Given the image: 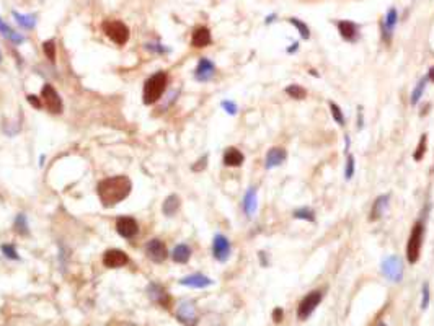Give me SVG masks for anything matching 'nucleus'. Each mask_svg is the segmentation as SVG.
<instances>
[{"label": "nucleus", "mask_w": 434, "mask_h": 326, "mask_svg": "<svg viewBox=\"0 0 434 326\" xmlns=\"http://www.w3.org/2000/svg\"><path fill=\"white\" fill-rule=\"evenodd\" d=\"M364 127V114H362V106H359V111H357V129Z\"/></svg>", "instance_id": "nucleus-44"}, {"label": "nucleus", "mask_w": 434, "mask_h": 326, "mask_svg": "<svg viewBox=\"0 0 434 326\" xmlns=\"http://www.w3.org/2000/svg\"><path fill=\"white\" fill-rule=\"evenodd\" d=\"M338 33L346 43H356L359 39V25L351 20H338L336 21Z\"/></svg>", "instance_id": "nucleus-15"}, {"label": "nucleus", "mask_w": 434, "mask_h": 326, "mask_svg": "<svg viewBox=\"0 0 434 326\" xmlns=\"http://www.w3.org/2000/svg\"><path fill=\"white\" fill-rule=\"evenodd\" d=\"M426 77H428V80H430V82H434V67H430V70H428Z\"/></svg>", "instance_id": "nucleus-47"}, {"label": "nucleus", "mask_w": 434, "mask_h": 326, "mask_svg": "<svg viewBox=\"0 0 434 326\" xmlns=\"http://www.w3.org/2000/svg\"><path fill=\"white\" fill-rule=\"evenodd\" d=\"M214 281L211 277L201 274V272H195V274H190V276H185L180 279V286H186V287H191V289H204L211 286Z\"/></svg>", "instance_id": "nucleus-21"}, {"label": "nucleus", "mask_w": 434, "mask_h": 326, "mask_svg": "<svg viewBox=\"0 0 434 326\" xmlns=\"http://www.w3.org/2000/svg\"><path fill=\"white\" fill-rule=\"evenodd\" d=\"M309 72H310V75H312V77H320V75H319V72H317L315 69H310Z\"/></svg>", "instance_id": "nucleus-49"}, {"label": "nucleus", "mask_w": 434, "mask_h": 326, "mask_svg": "<svg viewBox=\"0 0 434 326\" xmlns=\"http://www.w3.org/2000/svg\"><path fill=\"white\" fill-rule=\"evenodd\" d=\"M41 100H43V105L46 106V109L52 114H61L64 111V103L61 95L57 93L54 85L51 84H44L43 90H41Z\"/></svg>", "instance_id": "nucleus-7"}, {"label": "nucleus", "mask_w": 434, "mask_h": 326, "mask_svg": "<svg viewBox=\"0 0 434 326\" xmlns=\"http://www.w3.org/2000/svg\"><path fill=\"white\" fill-rule=\"evenodd\" d=\"M283 320H284V310L281 307H276L273 310V323L279 325V323H283Z\"/></svg>", "instance_id": "nucleus-42"}, {"label": "nucleus", "mask_w": 434, "mask_h": 326, "mask_svg": "<svg viewBox=\"0 0 434 326\" xmlns=\"http://www.w3.org/2000/svg\"><path fill=\"white\" fill-rule=\"evenodd\" d=\"M297 51H299V43H297V41H296V43H292V44L286 49L287 54H296Z\"/></svg>", "instance_id": "nucleus-45"}, {"label": "nucleus", "mask_w": 434, "mask_h": 326, "mask_svg": "<svg viewBox=\"0 0 434 326\" xmlns=\"http://www.w3.org/2000/svg\"><path fill=\"white\" fill-rule=\"evenodd\" d=\"M220 108L230 116H235L238 112V106L235 102H232V100H224V102H220Z\"/></svg>", "instance_id": "nucleus-39"}, {"label": "nucleus", "mask_w": 434, "mask_h": 326, "mask_svg": "<svg viewBox=\"0 0 434 326\" xmlns=\"http://www.w3.org/2000/svg\"><path fill=\"white\" fill-rule=\"evenodd\" d=\"M0 34H2L5 39H8L10 43H13V44L25 43V36L20 34V33H16L11 26H8L7 23L2 20V16H0Z\"/></svg>", "instance_id": "nucleus-26"}, {"label": "nucleus", "mask_w": 434, "mask_h": 326, "mask_svg": "<svg viewBox=\"0 0 434 326\" xmlns=\"http://www.w3.org/2000/svg\"><path fill=\"white\" fill-rule=\"evenodd\" d=\"M181 207V199L178 194H170L165 198V201H163L162 204V212L165 217H175L178 214Z\"/></svg>", "instance_id": "nucleus-24"}, {"label": "nucleus", "mask_w": 434, "mask_h": 326, "mask_svg": "<svg viewBox=\"0 0 434 326\" xmlns=\"http://www.w3.org/2000/svg\"><path fill=\"white\" fill-rule=\"evenodd\" d=\"M292 217H294L296 220H306V222L314 223L315 222V211L312 209V207L304 206V207H299V209L292 212Z\"/></svg>", "instance_id": "nucleus-29"}, {"label": "nucleus", "mask_w": 434, "mask_h": 326, "mask_svg": "<svg viewBox=\"0 0 434 326\" xmlns=\"http://www.w3.org/2000/svg\"><path fill=\"white\" fill-rule=\"evenodd\" d=\"M380 271H382V274L389 281L400 282L403 279V272H405L403 261L400 259V256H397V254H390V256L384 258L382 264H380Z\"/></svg>", "instance_id": "nucleus-5"}, {"label": "nucleus", "mask_w": 434, "mask_h": 326, "mask_svg": "<svg viewBox=\"0 0 434 326\" xmlns=\"http://www.w3.org/2000/svg\"><path fill=\"white\" fill-rule=\"evenodd\" d=\"M322 299H324V292L320 289H315V290H310V292L301 300V304L297 307V318L304 322L307 320L312 313L315 312V308L320 305Z\"/></svg>", "instance_id": "nucleus-6"}, {"label": "nucleus", "mask_w": 434, "mask_h": 326, "mask_svg": "<svg viewBox=\"0 0 434 326\" xmlns=\"http://www.w3.org/2000/svg\"><path fill=\"white\" fill-rule=\"evenodd\" d=\"M178 318L181 323H185L186 326H195L196 323V310L193 302H183L178 308Z\"/></svg>", "instance_id": "nucleus-23"}, {"label": "nucleus", "mask_w": 434, "mask_h": 326, "mask_svg": "<svg viewBox=\"0 0 434 326\" xmlns=\"http://www.w3.org/2000/svg\"><path fill=\"white\" fill-rule=\"evenodd\" d=\"M145 256H147L152 263L162 264L163 261L168 258V248L165 245V241H162L160 238H152L145 243L144 246Z\"/></svg>", "instance_id": "nucleus-9"}, {"label": "nucleus", "mask_w": 434, "mask_h": 326, "mask_svg": "<svg viewBox=\"0 0 434 326\" xmlns=\"http://www.w3.org/2000/svg\"><path fill=\"white\" fill-rule=\"evenodd\" d=\"M286 160H287V152H286L284 147H271V149L266 152L265 168L266 170L278 168L286 162Z\"/></svg>", "instance_id": "nucleus-17"}, {"label": "nucleus", "mask_w": 434, "mask_h": 326, "mask_svg": "<svg viewBox=\"0 0 434 326\" xmlns=\"http://www.w3.org/2000/svg\"><path fill=\"white\" fill-rule=\"evenodd\" d=\"M426 147H428V135L423 134V135H421L420 142H418V145H416L415 152H413V160H415V162H421V160L425 158Z\"/></svg>", "instance_id": "nucleus-33"}, {"label": "nucleus", "mask_w": 434, "mask_h": 326, "mask_svg": "<svg viewBox=\"0 0 434 326\" xmlns=\"http://www.w3.org/2000/svg\"><path fill=\"white\" fill-rule=\"evenodd\" d=\"M216 64L208 57H201L195 69V80L201 82V84H208L216 77Z\"/></svg>", "instance_id": "nucleus-13"}, {"label": "nucleus", "mask_w": 434, "mask_h": 326, "mask_svg": "<svg viewBox=\"0 0 434 326\" xmlns=\"http://www.w3.org/2000/svg\"><path fill=\"white\" fill-rule=\"evenodd\" d=\"M114 228H116V232H118L122 236V238H126V240H132L134 236L139 233V223H137V220L134 217H127V216L118 217Z\"/></svg>", "instance_id": "nucleus-12"}, {"label": "nucleus", "mask_w": 434, "mask_h": 326, "mask_svg": "<svg viewBox=\"0 0 434 326\" xmlns=\"http://www.w3.org/2000/svg\"><path fill=\"white\" fill-rule=\"evenodd\" d=\"M13 18L16 21V25L21 26L23 29H34L38 23V15L36 13H20V11L13 10L11 11Z\"/></svg>", "instance_id": "nucleus-25"}, {"label": "nucleus", "mask_w": 434, "mask_h": 326, "mask_svg": "<svg viewBox=\"0 0 434 326\" xmlns=\"http://www.w3.org/2000/svg\"><path fill=\"white\" fill-rule=\"evenodd\" d=\"M278 18V13H269L266 18H265V25H271V23Z\"/></svg>", "instance_id": "nucleus-46"}, {"label": "nucleus", "mask_w": 434, "mask_h": 326, "mask_svg": "<svg viewBox=\"0 0 434 326\" xmlns=\"http://www.w3.org/2000/svg\"><path fill=\"white\" fill-rule=\"evenodd\" d=\"M430 294H431L430 292V284L425 282L423 289H421V295H423V299H421V308H423V310H426L428 305H430V297H431Z\"/></svg>", "instance_id": "nucleus-40"}, {"label": "nucleus", "mask_w": 434, "mask_h": 326, "mask_svg": "<svg viewBox=\"0 0 434 326\" xmlns=\"http://www.w3.org/2000/svg\"><path fill=\"white\" fill-rule=\"evenodd\" d=\"M232 254V243L224 233H216L213 238V256L219 263H225Z\"/></svg>", "instance_id": "nucleus-10"}, {"label": "nucleus", "mask_w": 434, "mask_h": 326, "mask_svg": "<svg viewBox=\"0 0 434 326\" xmlns=\"http://www.w3.org/2000/svg\"><path fill=\"white\" fill-rule=\"evenodd\" d=\"M0 251H2L3 256L7 259H10V261H20L21 259L20 253L16 251V246L11 245V243H5V245H2V246H0Z\"/></svg>", "instance_id": "nucleus-34"}, {"label": "nucleus", "mask_w": 434, "mask_h": 326, "mask_svg": "<svg viewBox=\"0 0 434 326\" xmlns=\"http://www.w3.org/2000/svg\"><path fill=\"white\" fill-rule=\"evenodd\" d=\"M258 259H260V264L263 268H268L269 266V258L266 251H258Z\"/></svg>", "instance_id": "nucleus-43"}, {"label": "nucleus", "mask_w": 434, "mask_h": 326, "mask_svg": "<svg viewBox=\"0 0 434 326\" xmlns=\"http://www.w3.org/2000/svg\"><path fill=\"white\" fill-rule=\"evenodd\" d=\"M423 240H425V223L418 220L415 222L410 232L407 246H405V254L410 264H416L421 256V248H423Z\"/></svg>", "instance_id": "nucleus-3"}, {"label": "nucleus", "mask_w": 434, "mask_h": 326, "mask_svg": "<svg viewBox=\"0 0 434 326\" xmlns=\"http://www.w3.org/2000/svg\"><path fill=\"white\" fill-rule=\"evenodd\" d=\"M213 43V34H211V29L208 26H198L193 29L191 34V46L196 47V49H203V47H208Z\"/></svg>", "instance_id": "nucleus-18"}, {"label": "nucleus", "mask_w": 434, "mask_h": 326, "mask_svg": "<svg viewBox=\"0 0 434 326\" xmlns=\"http://www.w3.org/2000/svg\"><path fill=\"white\" fill-rule=\"evenodd\" d=\"M428 84H430V80H428V77L425 75L423 79H421L418 84L415 85L413 92H412V97H410V103H412V106H416L421 102V98H423V95L426 92Z\"/></svg>", "instance_id": "nucleus-28"}, {"label": "nucleus", "mask_w": 434, "mask_h": 326, "mask_svg": "<svg viewBox=\"0 0 434 326\" xmlns=\"http://www.w3.org/2000/svg\"><path fill=\"white\" fill-rule=\"evenodd\" d=\"M102 29L107 36L113 41L116 46H124L129 36H131V31H129V26L124 21L121 20H107L102 23Z\"/></svg>", "instance_id": "nucleus-4"}, {"label": "nucleus", "mask_w": 434, "mask_h": 326, "mask_svg": "<svg viewBox=\"0 0 434 326\" xmlns=\"http://www.w3.org/2000/svg\"><path fill=\"white\" fill-rule=\"evenodd\" d=\"M0 64H2V52H0Z\"/></svg>", "instance_id": "nucleus-50"}, {"label": "nucleus", "mask_w": 434, "mask_h": 326, "mask_svg": "<svg viewBox=\"0 0 434 326\" xmlns=\"http://www.w3.org/2000/svg\"><path fill=\"white\" fill-rule=\"evenodd\" d=\"M287 21H289L291 25H292V26H294V28L297 29L299 36H301L304 41L310 39V28H309V26H307L306 23H304L302 20L296 18V16H291V18H287Z\"/></svg>", "instance_id": "nucleus-30"}, {"label": "nucleus", "mask_w": 434, "mask_h": 326, "mask_svg": "<svg viewBox=\"0 0 434 326\" xmlns=\"http://www.w3.org/2000/svg\"><path fill=\"white\" fill-rule=\"evenodd\" d=\"M147 294L152 299V302H155V304H158L162 308H165V310H170V308H172V297H170L168 290L163 287L162 284L150 282L149 287H147Z\"/></svg>", "instance_id": "nucleus-11"}, {"label": "nucleus", "mask_w": 434, "mask_h": 326, "mask_svg": "<svg viewBox=\"0 0 434 326\" xmlns=\"http://www.w3.org/2000/svg\"><path fill=\"white\" fill-rule=\"evenodd\" d=\"M208 162H209V153H204L203 157H199L195 165H191V171H195V173H199V171H204L208 167Z\"/></svg>", "instance_id": "nucleus-38"}, {"label": "nucleus", "mask_w": 434, "mask_h": 326, "mask_svg": "<svg viewBox=\"0 0 434 326\" xmlns=\"http://www.w3.org/2000/svg\"><path fill=\"white\" fill-rule=\"evenodd\" d=\"M168 85V74L165 70H158V72L152 74L147 80L144 82L142 88V103L144 105H155L158 100L163 97Z\"/></svg>", "instance_id": "nucleus-2"}, {"label": "nucleus", "mask_w": 434, "mask_h": 326, "mask_svg": "<svg viewBox=\"0 0 434 326\" xmlns=\"http://www.w3.org/2000/svg\"><path fill=\"white\" fill-rule=\"evenodd\" d=\"M26 102L30 103L34 109H41V108H43V106H44V105H43V100H41V97H36V95H28V97H26Z\"/></svg>", "instance_id": "nucleus-41"}, {"label": "nucleus", "mask_w": 434, "mask_h": 326, "mask_svg": "<svg viewBox=\"0 0 434 326\" xmlns=\"http://www.w3.org/2000/svg\"><path fill=\"white\" fill-rule=\"evenodd\" d=\"M144 47H145V49H147V51L154 52V54H167V52L172 51L168 46L160 44V43H147Z\"/></svg>", "instance_id": "nucleus-37"}, {"label": "nucleus", "mask_w": 434, "mask_h": 326, "mask_svg": "<svg viewBox=\"0 0 434 326\" xmlns=\"http://www.w3.org/2000/svg\"><path fill=\"white\" fill-rule=\"evenodd\" d=\"M129 264V256L118 248H111L103 253V266L108 269H116V268H122V266Z\"/></svg>", "instance_id": "nucleus-14"}, {"label": "nucleus", "mask_w": 434, "mask_h": 326, "mask_svg": "<svg viewBox=\"0 0 434 326\" xmlns=\"http://www.w3.org/2000/svg\"><path fill=\"white\" fill-rule=\"evenodd\" d=\"M245 162V155L242 150L237 149V147H227L224 150V155H222V163L228 168H238L242 167Z\"/></svg>", "instance_id": "nucleus-20"}, {"label": "nucleus", "mask_w": 434, "mask_h": 326, "mask_svg": "<svg viewBox=\"0 0 434 326\" xmlns=\"http://www.w3.org/2000/svg\"><path fill=\"white\" fill-rule=\"evenodd\" d=\"M397 25H398V10L395 7H390L387 10L384 20H380V39H382L385 44L392 43Z\"/></svg>", "instance_id": "nucleus-8"}, {"label": "nucleus", "mask_w": 434, "mask_h": 326, "mask_svg": "<svg viewBox=\"0 0 434 326\" xmlns=\"http://www.w3.org/2000/svg\"><path fill=\"white\" fill-rule=\"evenodd\" d=\"M284 93L287 95V97H291L292 100H304V98L307 97V90H306V88L301 87V85H297V84L287 85L284 88Z\"/></svg>", "instance_id": "nucleus-31"}, {"label": "nucleus", "mask_w": 434, "mask_h": 326, "mask_svg": "<svg viewBox=\"0 0 434 326\" xmlns=\"http://www.w3.org/2000/svg\"><path fill=\"white\" fill-rule=\"evenodd\" d=\"M354 171H356V158L354 155H351V153H348L346 155V167H344V178L346 180H351V178L354 176Z\"/></svg>", "instance_id": "nucleus-36"}, {"label": "nucleus", "mask_w": 434, "mask_h": 326, "mask_svg": "<svg viewBox=\"0 0 434 326\" xmlns=\"http://www.w3.org/2000/svg\"><path fill=\"white\" fill-rule=\"evenodd\" d=\"M191 254H193V250H191L190 245H186V243H178V245L172 250V253H170V258H172L173 263H177V264H186L188 261L191 259Z\"/></svg>", "instance_id": "nucleus-22"}, {"label": "nucleus", "mask_w": 434, "mask_h": 326, "mask_svg": "<svg viewBox=\"0 0 434 326\" xmlns=\"http://www.w3.org/2000/svg\"><path fill=\"white\" fill-rule=\"evenodd\" d=\"M44 162H46V155H41V157H39V167H41V168L44 167Z\"/></svg>", "instance_id": "nucleus-48"}, {"label": "nucleus", "mask_w": 434, "mask_h": 326, "mask_svg": "<svg viewBox=\"0 0 434 326\" xmlns=\"http://www.w3.org/2000/svg\"><path fill=\"white\" fill-rule=\"evenodd\" d=\"M242 209L248 218H251L256 214L258 211V188L256 186H250L247 189V193H245L243 201H242Z\"/></svg>", "instance_id": "nucleus-19"}, {"label": "nucleus", "mask_w": 434, "mask_h": 326, "mask_svg": "<svg viewBox=\"0 0 434 326\" xmlns=\"http://www.w3.org/2000/svg\"><path fill=\"white\" fill-rule=\"evenodd\" d=\"M132 191V181L126 175L109 176L98 183L97 194L103 207H114L122 203Z\"/></svg>", "instance_id": "nucleus-1"}, {"label": "nucleus", "mask_w": 434, "mask_h": 326, "mask_svg": "<svg viewBox=\"0 0 434 326\" xmlns=\"http://www.w3.org/2000/svg\"><path fill=\"white\" fill-rule=\"evenodd\" d=\"M13 232L20 236H28L30 235V223H28V217L26 214H20L15 216V220H13Z\"/></svg>", "instance_id": "nucleus-27"}, {"label": "nucleus", "mask_w": 434, "mask_h": 326, "mask_svg": "<svg viewBox=\"0 0 434 326\" xmlns=\"http://www.w3.org/2000/svg\"><path fill=\"white\" fill-rule=\"evenodd\" d=\"M328 106H330V112L333 116V119H335V122L338 124V126H346V117L343 114V109L341 106L336 105L335 102H328Z\"/></svg>", "instance_id": "nucleus-32"}, {"label": "nucleus", "mask_w": 434, "mask_h": 326, "mask_svg": "<svg viewBox=\"0 0 434 326\" xmlns=\"http://www.w3.org/2000/svg\"><path fill=\"white\" fill-rule=\"evenodd\" d=\"M43 52H44L46 59H49L51 62H54V61H56L57 51H56V43H54V39H48V41H44V43H43Z\"/></svg>", "instance_id": "nucleus-35"}, {"label": "nucleus", "mask_w": 434, "mask_h": 326, "mask_svg": "<svg viewBox=\"0 0 434 326\" xmlns=\"http://www.w3.org/2000/svg\"><path fill=\"white\" fill-rule=\"evenodd\" d=\"M390 198H392L390 193L380 194L375 198V201L372 203V207H371V212H369V220L375 222L385 214L387 209H389V206H390Z\"/></svg>", "instance_id": "nucleus-16"}]
</instances>
